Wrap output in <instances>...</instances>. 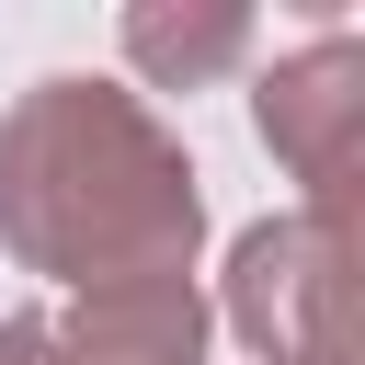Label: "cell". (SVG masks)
<instances>
[{"label":"cell","mask_w":365,"mask_h":365,"mask_svg":"<svg viewBox=\"0 0 365 365\" xmlns=\"http://www.w3.org/2000/svg\"><path fill=\"white\" fill-rule=\"evenodd\" d=\"M0 240L34 274L125 285V274H182L194 251V160L148 125L137 91L103 80H46L0 125Z\"/></svg>","instance_id":"obj_1"},{"label":"cell","mask_w":365,"mask_h":365,"mask_svg":"<svg viewBox=\"0 0 365 365\" xmlns=\"http://www.w3.org/2000/svg\"><path fill=\"white\" fill-rule=\"evenodd\" d=\"M228 319L274 354V365H354V274H342V217L308 205L285 228L240 240L228 274Z\"/></svg>","instance_id":"obj_2"},{"label":"cell","mask_w":365,"mask_h":365,"mask_svg":"<svg viewBox=\"0 0 365 365\" xmlns=\"http://www.w3.org/2000/svg\"><path fill=\"white\" fill-rule=\"evenodd\" d=\"M194 354H205V297L182 274L91 285L57 331V365H194Z\"/></svg>","instance_id":"obj_3"},{"label":"cell","mask_w":365,"mask_h":365,"mask_svg":"<svg viewBox=\"0 0 365 365\" xmlns=\"http://www.w3.org/2000/svg\"><path fill=\"white\" fill-rule=\"evenodd\" d=\"M354 114H365V91H354V57L342 46H319L308 68H285V80H262V137L331 194L342 182V148H354Z\"/></svg>","instance_id":"obj_4"},{"label":"cell","mask_w":365,"mask_h":365,"mask_svg":"<svg viewBox=\"0 0 365 365\" xmlns=\"http://www.w3.org/2000/svg\"><path fill=\"white\" fill-rule=\"evenodd\" d=\"M125 57H148V68H217V57H240V23H205V34H182V23H160V11H137L125 23Z\"/></svg>","instance_id":"obj_5"},{"label":"cell","mask_w":365,"mask_h":365,"mask_svg":"<svg viewBox=\"0 0 365 365\" xmlns=\"http://www.w3.org/2000/svg\"><path fill=\"white\" fill-rule=\"evenodd\" d=\"M0 365H57V319H0Z\"/></svg>","instance_id":"obj_6"}]
</instances>
